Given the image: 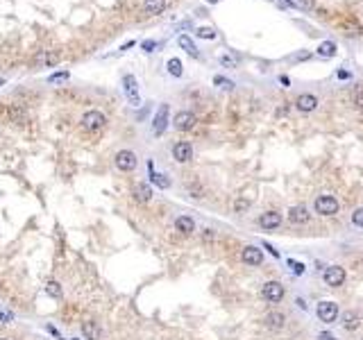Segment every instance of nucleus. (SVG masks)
Here are the masks:
<instances>
[{"instance_id":"aec40b11","label":"nucleus","mask_w":363,"mask_h":340,"mask_svg":"<svg viewBox=\"0 0 363 340\" xmlns=\"http://www.w3.org/2000/svg\"><path fill=\"white\" fill-rule=\"evenodd\" d=\"M143 9H145V14H150V16H159V14L166 9V0H145Z\"/></svg>"},{"instance_id":"7c9ffc66","label":"nucleus","mask_w":363,"mask_h":340,"mask_svg":"<svg viewBox=\"0 0 363 340\" xmlns=\"http://www.w3.org/2000/svg\"><path fill=\"white\" fill-rule=\"evenodd\" d=\"M352 223L357 225V227H363V207H359V209L352 213Z\"/></svg>"},{"instance_id":"2f4dec72","label":"nucleus","mask_w":363,"mask_h":340,"mask_svg":"<svg viewBox=\"0 0 363 340\" xmlns=\"http://www.w3.org/2000/svg\"><path fill=\"white\" fill-rule=\"evenodd\" d=\"M159 43L154 39H148V41H143L141 43V48H143V53H154V48H157Z\"/></svg>"},{"instance_id":"79ce46f5","label":"nucleus","mask_w":363,"mask_h":340,"mask_svg":"<svg viewBox=\"0 0 363 340\" xmlns=\"http://www.w3.org/2000/svg\"><path fill=\"white\" fill-rule=\"evenodd\" d=\"M207 2H211V5H216V2H218V0H207Z\"/></svg>"},{"instance_id":"6ab92c4d","label":"nucleus","mask_w":363,"mask_h":340,"mask_svg":"<svg viewBox=\"0 0 363 340\" xmlns=\"http://www.w3.org/2000/svg\"><path fill=\"white\" fill-rule=\"evenodd\" d=\"M177 43H179V48H182V50H186V53L191 55V57H200V50L195 48V43H193L191 37H186V34H179V37H177Z\"/></svg>"},{"instance_id":"a19ab883","label":"nucleus","mask_w":363,"mask_h":340,"mask_svg":"<svg viewBox=\"0 0 363 340\" xmlns=\"http://www.w3.org/2000/svg\"><path fill=\"white\" fill-rule=\"evenodd\" d=\"M306 57H309V53H300L297 57H293V59H295V61H302V59H306Z\"/></svg>"},{"instance_id":"f8f14e48","label":"nucleus","mask_w":363,"mask_h":340,"mask_svg":"<svg viewBox=\"0 0 363 340\" xmlns=\"http://www.w3.org/2000/svg\"><path fill=\"white\" fill-rule=\"evenodd\" d=\"M172 125H175V130L179 132H189L195 127V113L193 112H179L177 116L172 118Z\"/></svg>"},{"instance_id":"bb28decb","label":"nucleus","mask_w":363,"mask_h":340,"mask_svg":"<svg viewBox=\"0 0 363 340\" xmlns=\"http://www.w3.org/2000/svg\"><path fill=\"white\" fill-rule=\"evenodd\" d=\"M68 77H71V73L61 71V73H53V75H48V82H50V84H61V82H66Z\"/></svg>"},{"instance_id":"1a4fd4ad","label":"nucleus","mask_w":363,"mask_h":340,"mask_svg":"<svg viewBox=\"0 0 363 340\" xmlns=\"http://www.w3.org/2000/svg\"><path fill=\"white\" fill-rule=\"evenodd\" d=\"M123 91H125L127 100H130L134 107L141 105V100H139V84H136V77H134V75H125V77H123Z\"/></svg>"},{"instance_id":"cd10ccee","label":"nucleus","mask_w":363,"mask_h":340,"mask_svg":"<svg viewBox=\"0 0 363 340\" xmlns=\"http://www.w3.org/2000/svg\"><path fill=\"white\" fill-rule=\"evenodd\" d=\"M213 84L220 86V89H225V91H231V89H234V82H231V79H227V77H220V75H216V77H213Z\"/></svg>"},{"instance_id":"9b49d317","label":"nucleus","mask_w":363,"mask_h":340,"mask_svg":"<svg viewBox=\"0 0 363 340\" xmlns=\"http://www.w3.org/2000/svg\"><path fill=\"white\" fill-rule=\"evenodd\" d=\"M241 261H243L245 265H261L264 252H261L257 245H248V247H243V252H241Z\"/></svg>"},{"instance_id":"b1692460","label":"nucleus","mask_w":363,"mask_h":340,"mask_svg":"<svg viewBox=\"0 0 363 340\" xmlns=\"http://www.w3.org/2000/svg\"><path fill=\"white\" fill-rule=\"evenodd\" d=\"M336 43H334V41H323V43H320V46H318V50L316 53L320 55V57H334V55H336Z\"/></svg>"},{"instance_id":"c03bdc74","label":"nucleus","mask_w":363,"mask_h":340,"mask_svg":"<svg viewBox=\"0 0 363 340\" xmlns=\"http://www.w3.org/2000/svg\"><path fill=\"white\" fill-rule=\"evenodd\" d=\"M0 340H7V338H0Z\"/></svg>"},{"instance_id":"37998d69","label":"nucleus","mask_w":363,"mask_h":340,"mask_svg":"<svg viewBox=\"0 0 363 340\" xmlns=\"http://www.w3.org/2000/svg\"><path fill=\"white\" fill-rule=\"evenodd\" d=\"M0 84H5V77H0Z\"/></svg>"},{"instance_id":"ea45409f","label":"nucleus","mask_w":363,"mask_h":340,"mask_svg":"<svg viewBox=\"0 0 363 340\" xmlns=\"http://www.w3.org/2000/svg\"><path fill=\"white\" fill-rule=\"evenodd\" d=\"M264 247H266V249H268V252H270V254H272V256H279V252H277V249H272V247H270V245H268V243H266Z\"/></svg>"},{"instance_id":"393cba45","label":"nucleus","mask_w":363,"mask_h":340,"mask_svg":"<svg viewBox=\"0 0 363 340\" xmlns=\"http://www.w3.org/2000/svg\"><path fill=\"white\" fill-rule=\"evenodd\" d=\"M166 68H168V73H171L172 77H182V61H179L177 57H172V59H168V64H166Z\"/></svg>"},{"instance_id":"e433bc0d","label":"nucleus","mask_w":363,"mask_h":340,"mask_svg":"<svg viewBox=\"0 0 363 340\" xmlns=\"http://www.w3.org/2000/svg\"><path fill=\"white\" fill-rule=\"evenodd\" d=\"M14 315L12 313H0V322H12Z\"/></svg>"},{"instance_id":"f257e3e1","label":"nucleus","mask_w":363,"mask_h":340,"mask_svg":"<svg viewBox=\"0 0 363 340\" xmlns=\"http://www.w3.org/2000/svg\"><path fill=\"white\" fill-rule=\"evenodd\" d=\"M284 295H286V288L282 282H266L264 288H261V297L266 302H270V304H279L284 300Z\"/></svg>"},{"instance_id":"20e7f679","label":"nucleus","mask_w":363,"mask_h":340,"mask_svg":"<svg viewBox=\"0 0 363 340\" xmlns=\"http://www.w3.org/2000/svg\"><path fill=\"white\" fill-rule=\"evenodd\" d=\"M316 313H318V318H320V322H325V324H331V322L338 320V313H341V311H338L336 302L325 300V302H320V304H318Z\"/></svg>"},{"instance_id":"4be33fe9","label":"nucleus","mask_w":363,"mask_h":340,"mask_svg":"<svg viewBox=\"0 0 363 340\" xmlns=\"http://www.w3.org/2000/svg\"><path fill=\"white\" fill-rule=\"evenodd\" d=\"M148 170H150V179L157 184V186H161V189H168V186H171V179H168V177L152 170V161H148Z\"/></svg>"},{"instance_id":"c9c22d12","label":"nucleus","mask_w":363,"mask_h":340,"mask_svg":"<svg viewBox=\"0 0 363 340\" xmlns=\"http://www.w3.org/2000/svg\"><path fill=\"white\" fill-rule=\"evenodd\" d=\"M354 100H357V105L363 109V91H354Z\"/></svg>"},{"instance_id":"4468645a","label":"nucleus","mask_w":363,"mask_h":340,"mask_svg":"<svg viewBox=\"0 0 363 340\" xmlns=\"http://www.w3.org/2000/svg\"><path fill=\"white\" fill-rule=\"evenodd\" d=\"M132 195H134V200H136V202L148 204L152 200V186H150V184H145V182H139L132 189Z\"/></svg>"},{"instance_id":"0eeeda50","label":"nucleus","mask_w":363,"mask_h":340,"mask_svg":"<svg viewBox=\"0 0 363 340\" xmlns=\"http://www.w3.org/2000/svg\"><path fill=\"white\" fill-rule=\"evenodd\" d=\"M172 159L177 164H189L193 159V145L189 141H177V143L172 145Z\"/></svg>"},{"instance_id":"6e6552de","label":"nucleus","mask_w":363,"mask_h":340,"mask_svg":"<svg viewBox=\"0 0 363 340\" xmlns=\"http://www.w3.org/2000/svg\"><path fill=\"white\" fill-rule=\"evenodd\" d=\"M168 113H171V107L168 105H161L157 109V116L152 120V134L154 136H161L166 132V127H168Z\"/></svg>"},{"instance_id":"f704fd0d","label":"nucleus","mask_w":363,"mask_h":340,"mask_svg":"<svg viewBox=\"0 0 363 340\" xmlns=\"http://www.w3.org/2000/svg\"><path fill=\"white\" fill-rule=\"evenodd\" d=\"M220 64H225V66H236V59H231V57H220Z\"/></svg>"},{"instance_id":"2eb2a0df","label":"nucleus","mask_w":363,"mask_h":340,"mask_svg":"<svg viewBox=\"0 0 363 340\" xmlns=\"http://www.w3.org/2000/svg\"><path fill=\"white\" fill-rule=\"evenodd\" d=\"M264 322H266V327H268V329H272V331H279V329L286 324V315L282 313V311H270V313L264 318Z\"/></svg>"},{"instance_id":"9d476101","label":"nucleus","mask_w":363,"mask_h":340,"mask_svg":"<svg viewBox=\"0 0 363 340\" xmlns=\"http://www.w3.org/2000/svg\"><path fill=\"white\" fill-rule=\"evenodd\" d=\"M295 109L302 113H311L318 109V98L313 93H302V95H297L295 98Z\"/></svg>"},{"instance_id":"a211bd4d","label":"nucleus","mask_w":363,"mask_h":340,"mask_svg":"<svg viewBox=\"0 0 363 340\" xmlns=\"http://www.w3.org/2000/svg\"><path fill=\"white\" fill-rule=\"evenodd\" d=\"M361 324H363V318L359 313H354V311H352V313L347 311V313L343 315V329L345 331H357Z\"/></svg>"},{"instance_id":"ddd939ff","label":"nucleus","mask_w":363,"mask_h":340,"mask_svg":"<svg viewBox=\"0 0 363 340\" xmlns=\"http://www.w3.org/2000/svg\"><path fill=\"white\" fill-rule=\"evenodd\" d=\"M282 213L279 211H266V213H261V218H259V227L261 229H277L279 225H282Z\"/></svg>"},{"instance_id":"423d86ee","label":"nucleus","mask_w":363,"mask_h":340,"mask_svg":"<svg viewBox=\"0 0 363 340\" xmlns=\"http://www.w3.org/2000/svg\"><path fill=\"white\" fill-rule=\"evenodd\" d=\"M345 268H341V265H329V268H325L323 272V282L327 283L329 288H338L345 283Z\"/></svg>"},{"instance_id":"f3484780","label":"nucleus","mask_w":363,"mask_h":340,"mask_svg":"<svg viewBox=\"0 0 363 340\" xmlns=\"http://www.w3.org/2000/svg\"><path fill=\"white\" fill-rule=\"evenodd\" d=\"M175 229H177L179 234L191 236L193 231H195V220H193L191 216H179L177 220H175Z\"/></svg>"},{"instance_id":"7ed1b4c3","label":"nucleus","mask_w":363,"mask_h":340,"mask_svg":"<svg viewBox=\"0 0 363 340\" xmlns=\"http://www.w3.org/2000/svg\"><path fill=\"white\" fill-rule=\"evenodd\" d=\"M107 125V116L102 112H98V109H91V112H86L84 116H82V127H84L86 132H98L102 130Z\"/></svg>"},{"instance_id":"39448f33","label":"nucleus","mask_w":363,"mask_h":340,"mask_svg":"<svg viewBox=\"0 0 363 340\" xmlns=\"http://www.w3.org/2000/svg\"><path fill=\"white\" fill-rule=\"evenodd\" d=\"M114 164H116L118 170H123V172H132V170L136 168V164H139V159H136V154H134L132 150H118L116 157H114Z\"/></svg>"},{"instance_id":"5701e85b","label":"nucleus","mask_w":363,"mask_h":340,"mask_svg":"<svg viewBox=\"0 0 363 340\" xmlns=\"http://www.w3.org/2000/svg\"><path fill=\"white\" fill-rule=\"evenodd\" d=\"M57 59H59L57 53H48V50H43V53L37 55V64L39 66H53V64H57Z\"/></svg>"},{"instance_id":"dca6fc26","label":"nucleus","mask_w":363,"mask_h":340,"mask_svg":"<svg viewBox=\"0 0 363 340\" xmlns=\"http://www.w3.org/2000/svg\"><path fill=\"white\" fill-rule=\"evenodd\" d=\"M288 220L293 225H306L311 220V213L306 207H293V209L288 211Z\"/></svg>"},{"instance_id":"473e14b6","label":"nucleus","mask_w":363,"mask_h":340,"mask_svg":"<svg viewBox=\"0 0 363 340\" xmlns=\"http://www.w3.org/2000/svg\"><path fill=\"white\" fill-rule=\"evenodd\" d=\"M248 207H250V202H248V200H236V202H234V209H236L238 213H241V211H245Z\"/></svg>"},{"instance_id":"a878e982","label":"nucleus","mask_w":363,"mask_h":340,"mask_svg":"<svg viewBox=\"0 0 363 340\" xmlns=\"http://www.w3.org/2000/svg\"><path fill=\"white\" fill-rule=\"evenodd\" d=\"M46 293L50 295V297H55V300H61V286H59V282H48L46 283Z\"/></svg>"},{"instance_id":"c756f323","label":"nucleus","mask_w":363,"mask_h":340,"mask_svg":"<svg viewBox=\"0 0 363 340\" xmlns=\"http://www.w3.org/2000/svg\"><path fill=\"white\" fill-rule=\"evenodd\" d=\"M293 5H295L297 9H304V12H309V9H313L316 0H297V2H293Z\"/></svg>"},{"instance_id":"72a5a7b5","label":"nucleus","mask_w":363,"mask_h":340,"mask_svg":"<svg viewBox=\"0 0 363 340\" xmlns=\"http://www.w3.org/2000/svg\"><path fill=\"white\" fill-rule=\"evenodd\" d=\"M288 268H293L295 275H302V272H304V265H302V263H297V261H288Z\"/></svg>"},{"instance_id":"412c9836","label":"nucleus","mask_w":363,"mask_h":340,"mask_svg":"<svg viewBox=\"0 0 363 340\" xmlns=\"http://www.w3.org/2000/svg\"><path fill=\"white\" fill-rule=\"evenodd\" d=\"M82 334H84L86 340H100V327L96 322L86 320V322H82Z\"/></svg>"},{"instance_id":"c85d7f7f","label":"nucleus","mask_w":363,"mask_h":340,"mask_svg":"<svg viewBox=\"0 0 363 340\" xmlns=\"http://www.w3.org/2000/svg\"><path fill=\"white\" fill-rule=\"evenodd\" d=\"M200 37V39H209V41H213L218 37L216 34V30H211V27H198V32H195Z\"/></svg>"},{"instance_id":"4c0bfd02","label":"nucleus","mask_w":363,"mask_h":340,"mask_svg":"<svg viewBox=\"0 0 363 340\" xmlns=\"http://www.w3.org/2000/svg\"><path fill=\"white\" fill-rule=\"evenodd\" d=\"M130 48H134V41H127V43H123V46H120V53H123V50H130Z\"/></svg>"},{"instance_id":"58836bf2","label":"nucleus","mask_w":363,"mask_h":340,"mask_svg":"<svg viewBox=\"0 0 363 340\" xmlns=\"http://www.w3.org/2000/svg\"><path fill=\"white\" fill-rule=\"evenodd\" d=\"M318 338H320V340H336V338H334V336H331V334H327V331H325V334H320V336H318Z\"/></svg>"},{"instance_id":"f03ea898","label":"nucleus","mask_w":363,"mask_h":340,"mask_svg":"<svg viewBox=\"0 0 363 340\" xmlns=\"http://www.w3.org/2000/svg\"><path fill=\"white\" fill-rule=\"evenodd\" d=\"M313 207H316V213H320V216H336L338 209H341V204L334 195H318Z\"/></svg>"}]
</instances>
